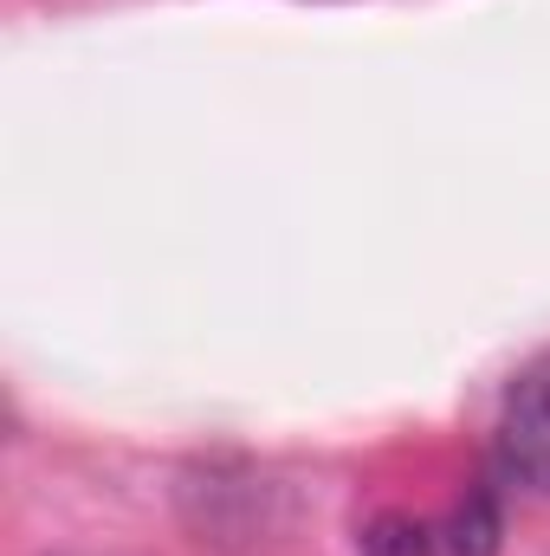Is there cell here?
I'll return each mask as SVG.
<instances>
[{
    "label": "cell",
    "mask_w": 550,
    "mask_h": 556,
    "mask_svg": "<svg viewBox=\"0 0 550 556\" xmlns=\"http://www.w3.org/2000/svg\"><path fill=\"white\" fill-rule=\"evenodd\" d=\"M499 466L505 479L532 485L550 498V356H538L512 395H505V415H499Z\"/></svg>",
    "instance_id": "obj_1"
},
{
    "label": "cell",
    "mask_w": 550,
    "mask_h": 556,
    "mask_svg": "<svg viewBox=\"0 0 550 556\" xmlns=\"http://www.w3.org/2000/svg\"><path fill=\"white\" fill-rule=\"evenodd\" d=\"M499 551V511L486 492H473L447 525H434V556H492Z\"/></svg>",
    "instance_id": "obj_2"
},
{
    "label": "cell",
    "mask_w": 550,
    "mask_h": 556,
    "mask_svg": "<svg viewBox=\"0 0 550 556\" xmlns=\"http://www.w3.org/2000/svg\"><path fill=\"white\" fill-rule=\"evenodd\" d=\"M363 551L370 556H434V525H421V518H376L370 531H363Z\"/></svg>",
    "instance_id": "obj_3"
}]
</instances>
